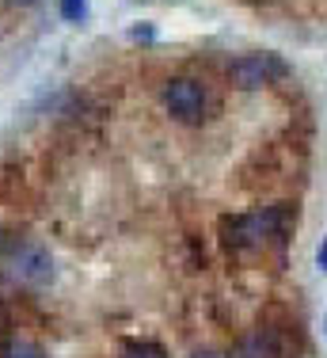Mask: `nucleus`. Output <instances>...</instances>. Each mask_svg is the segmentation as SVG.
<instances>
[{
	"mask_svg": "<svg viewBox=\"0 0 327 358\" xmlns=\"http://www.w3.org/2000/svg\"><path fill=\"white\" fill-rule=\"evenodd\" d=\"M282 225H286V214H282V210H263V214L225 217V221H221V233H225L228 248H255V244L278 236Z\"/></svg>",
	"mask_w": 327,
	"mask_h": 358,
	"instance_id": "nucleus-1",
	"label": "nucleus"
},
{
	"mask_svg": "<svg viewBox=\"0 0 327 358\" xmlns=\"http://www.w3.org/2000/svg\"><path fill=\"white\" fill-rule=\"evenodd\" d=\"M228 76L236 88L252 92V88H263V84H274L278 76H286V62L278 54H247L240 62H232Z\"/></svg>",
	"mask_w": 327,
	"mask_h": 358,
	"instance_id": "nucleus-2",
	"label": "nucleus"
},
{
	"mask_svg": "<svg viewBox=\"0 0 327 358\" xmlns=\"http://www.w3.org/2000/svg\"><path fill=\"white\" fill-rule=\"evenodd\" d=\"M164 103H168V110L179 122H198V118L205 115V92L198 80L179 76V80H171L168 88H164Z\"/></svg>",
	"mask_w": 327,
	"mask_h": 358,
	"instance_id": "nucleus-3",
	"label": "nucleus"
},
{
	"mask_svg": "<svg viewBox=\"0 0 327 358\" xmlns=\"http://www.w3.org/2000/svg\"><path fill=\"white\" fill-rule=\"evenodd\" d=\"M12 275L27 286H46L54 278V259H50V252L42 244H23L12 255Z\"/></svg>",
	"mask_w": 327,
	"mask_h": 358,
	"instance_id": "nucleus-4",
	"label": "nucleus"
},
{
	"mask_svg": "<svg viewBox=\"0 0 327 358\" xmlns=\"http://www.w3.org/2000/svg\"><path fill=\"white\" fill-rule=\"evenodd\" d=\"M236 358H282L278 336H274V331H255V336H247L244 343L236 347Z\"/></svg>",
	"mask_w": 327,
	"mask_h": 358,
	"instance_id": "nucleus-5",
	"label": "nucleus"
},
{
	"mask_svg": "<svg viewBox=\"0 0 327 358\" xmlns=\"http://www.w3.org/2000/svg\"><path fill=\"white\" fill-rule=\"evenodd\" d=\"M0 358H42V351L34 343H27V339H8Z\"/></svg>",
	"mask_w": 327,
	"mask_h": 358,
	"instance_id": "nucleus-6",
	"label": "nucleus"
},
{
	"mask_svg": "<svg viewBox=\"0 0 327 358\" xmlns=\"http://www.w3.org/2000/svg\"><path fill=\"white\" fill-rule=\"evenodd\" d=\"M122 358H168V351L157 347V343H130L122 351Z\"/></svg>",
	"mask_w": 327,
	"mask_h": 358,
	"instance_id": "nucleus-7",
	"label": "nucleus"
},
{
	"mask_svg": "<svg viewBox=\"0 0 327 358\" xmlns=\"http://www.w3.org/2000/svg\"><path fill=\"white\" fill-rule=\"evenodd\" d=\"M61 15H65V20H80V15H84V0H61Z\"/></svg>",
	"mask_w": 327,
	"mask_h": 358,
	"instance_id": "nucleus-8",
	"label": "nucleus"
},
{
	"mask_svg": "<svg viewBox=\"0 0 327 358\" xmlns=\"http://www.w3.org/2000/svg\"><path fill=\"white\" fill-rule=\"evenodd\" d=\"M320 267H324V271H327V241H324V244H320Z\"/></svg>",
	"mask_w": 327,
	"mask_h": 358,
	"instance_id": "nucleus-9",
	"label": "nucleus"
},
{
	"mask_svg": "<svg viewBox=\"0 0 327 358\" xmlns=\"http://www.w3.org/2000/svg\"><path fill=\"white\" fill-rule=\"evenodd\" d=\"M8 4H31V0H8Z\"/></svg>",
	"mask_w": 327,
	"mask_h": 358,
	"instance_id": "nucleus-10",
	"label": "nucleus"
},
{
	"mask_svg": "<svg viewBox=\"0 0 327 358\" xmlns=\"http://www.w3.org/2000/svg\"><path fill=\"white\" fill-rule=\"evenodd\" d=\"M194 358H213V355H194Z\"/></svg>",
	"mask_w": 327,
	"mask_h": 358,
	"instance_id": "nucleus-11",
	"label": "nucleus"
}]
</instances>
